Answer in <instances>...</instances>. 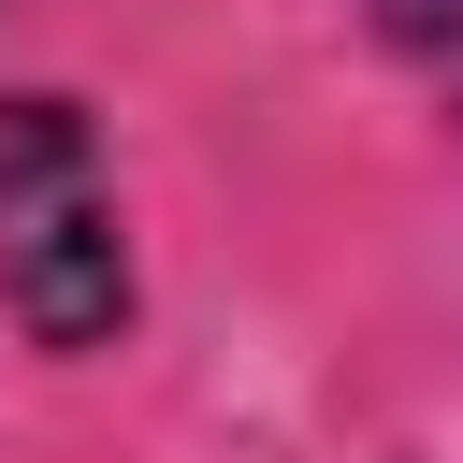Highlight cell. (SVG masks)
I'll return each instance as SVG.
<instances>
[{
	"label": "cell",
	"instance_id": "obj_1",
	"mask_svg": "<svg viewBox=\"0 0 463 463\" xmlns=\"http://www.w3.org/2000/svg\"><path fill=\"white\" fill-rule=\"evenodd\" d=\"M130 217L101 174V116L72 87H0V318L43 362H101L130 333Z\"/></svg>",
	"mask_w": 463,
	"mask_h": 463
},
{
	"label": "cell",
	"instance_id": "obj_2",
	"mask_svg": "<svg viewBox=\"0 0 463 463\" xmlns=\"http://www.w3.org/2000/svg\"><path fill=\"white\" fill-rule=\"evenodd\" d=\"M362 14H376V43H391V58L463 116V0H362Z\"/></svg>",
	"mask_w": 463,
	"mask_h": 463
}]
</instances>
